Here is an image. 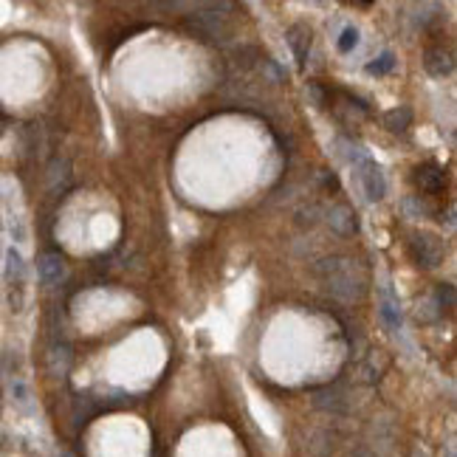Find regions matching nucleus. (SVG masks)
Here are the masks:
<instances>
[{"label":"nucleus","mask_w":457,"mask_h":457,"mask_svg":"<svg viewBox=\"0 0 457 457\" xmlns=\"http://www.w3.org/2000/svg\"><path fill=\"white\" fill-rule=\"evenodd\" d=\"M316 274L322 285L345 302L358 299L364 291H367V274L358 268V263L353 260H342V257H333V260H322L316 265Z\"/></svg>","instance_id":"f257e3e1"},{"label":"nucleus","mask_w":457,"mask_h":457,"mask_svg":"<svg viewBox=\"0 0 457 457\" xmlns=\"http://www.w3.org/2000/svg\"><path fill=\"white\" fill-rule=\"evenodd\" d=\"M409 254L418 265L423 268H435L443 260V243L435 234H415L409 243Z\"/></svg>","instance_id":"f03ea898"},{"label":"nucleus","mask_w":457,"mask_h":457,"mask_svg":"<svg viewBox=\"0 0 457 457\" xmlns=\"http://www.w3.org/2000/svg\"><path fill=\"white\" fill-rule=\"evenodd\" d=\"M356 170H358V181H361V190H364V195H367V201H381L384 192H387V181H384L381 167L373 159H367V161H361Z\"/></svg>","instance_id":"7ed1b4c3"},{"label":"nucleus","mask_w":457,"mask_h":457,"mask_svg":"<svg viewBox=\"0 0 457 457\" xmlns=\"http://www.w3.org/2000/svg\"><path fill=\"white\" fill-rule=\"evenodd\" d=\"M412 181H415V187L426 195H438L443 187H446V172L440 164L435 161H426V164H418L415 172H412Z\"/></svg>","instance_id":"20e7f679"},{"label":"nucleus","mask_w":457,"mask_h":457,"mask_svg":"<svg viewBox=\"0 0 457 457\" xmlns=\"http://www.w3.org/2000/svg\"><path fill=\"white\" fill-rule=\"evenodd\" d=\"M423 68L429 71L432 77H449L454 71V57L446 48L432 45V48H426V54H423Z\"/></svg>","instance_id":"39448f33"},{"label":"nucleus","mask_w":457,"mask_h":457,"mask_svg":"<svg viewBox=\"0 0 457 457\" xmlns=\"http://www.w3.org/2000/svg\"><path fill=\"white\" fill-rule=\"evenodd\" d=\"M285 40H288V45H291V51H294V57H296V63L305 65V57H308V48H311V28L302 26V23H296V26L288 28Z\"/></svg>","instance_id":"423d86ee"},{"label":"nucleus","mask_w":457,"mask_h":457,"mask_svg":"<svg viewBox=\"0 0 457 457\" xmlns=\"http://www.w3.org/2000/svg\"><path fill=\"white\" fill-rule=\"evenodd\" d=\"M327 223L336 232H342V234H353L356 232V215L347 206H333L330 215H327Z\"/></svg>","instance_id":"0eeeda50"},{"label":"nucleus","mask_w":457,"mask_h":457,"mask_svg":"<svg viewBox=\"0 0 457 457\" xmlns=\"http://www.w3.org/2000/svg\"><path fill=\"white\" fill-rule=\"evenodd\" d=\"M37 268H40V277H43V283H59V277H63V260H59L57 254H43L40 257V263H37Z\"/></svg>","instance_id":"6e6552de"},{"label":"nucleus","mask_w":457,"mask_h":457,"mask_svg":"<svg viewBox=\"0 0 457 457\" xmlns=\"http://www.w3.org/2000/svg\"><path fill=\"white\" fill-rule=\"evenodd\" d=\"M409 121H412V110H409V108H392V110H387V116H384V125H387V130H392V133H404V130L409 128Z\"/></svg>","instance_id":"1a4fd4ad"},{"label":"nucleus","mask_w":457,"mask_h":457,"mask_svg":"<svg viewBox=\"0 0 457 457\" xmlns=\"http://www.w3.org/2000/svg\"><path fill=\"white\" fill-rule=\"evenodd\" d=\"M395 68V57L387 51V54H381L378 59H373V63L367 65V74H376V77H384V74H389Z\"/></svg>","instance_id":"9d476101"},{"label":"nucleus","mask_w":457,"mask_h":457,"mask_svg":"<svg viewBox=\"0 0 457 457\" xmlns=\"http://www.w3.org/2000/svg\"><path fill=\"white\" fill-rule=\"evenodd\" d=\"M336 45H339V51H345V54H347V51H353V48L358 45V32H356L353 26H347L345 32H342V37H339V43H336Z\"/></svg>","instance_id":"9b49d317"},{"label":"nucleus","mask_w":457,"mask_h":457,"mask_svg":"<svg viewBox=\"0 0 457 457\" xmlns=\"http://www.w3.org/2000/svg\"><path fill=\"white\" fill-rule=\"evenodd\" d=\"M381 316L387 319V325H389V327H398V325H401V314L395 311V305H389V302H384V305H381Z\"/></svg>","instance_id":"f8f14e48"},{"label":"nucleus","mask_w":457,"mask_h":457,"mask_svg":"<svg viewBox=\"0 0 457 457\" xmlns=\"http://www.w3.org/2000/svg\"><path fill=\"white\" fill-rule=\"evenodd\" d=\"M438 299H440L443 305H451V302H457V291H454L451 285H440V288H438Z\"/></svg>","instance_id":"ddd939ff"},{"label":"nucleus","mask_w":457,"mask_h":457,"mask_svg":"<svg viewBox=\"0 0 457 457\" xmlns=\"http://www.w3.org/2000/svg\"><path fill=\"white\" fill-rule=\"evenodd\" d=\"M63 457H68V454H63Z\"/></svg>","instance_id":"4468645a"}]
</instances>
